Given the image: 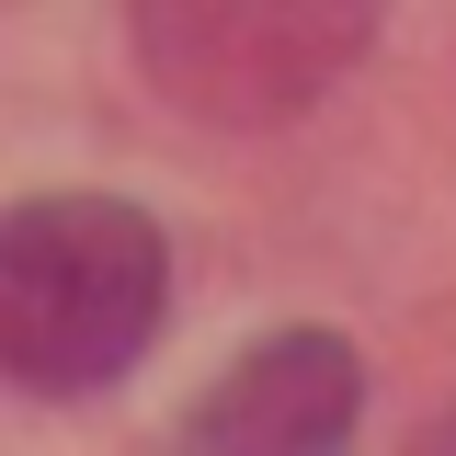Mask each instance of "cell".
Here are the masks:
<instances>
[{"label":"cell","instance_id":"3957f363","mask_svg":"<svg viewBox=\"0 0 456 456\" xmlns=\"http://www.w3.org/2000/svg\"><path fill=\"white\" fill-rule=\"evenodd\" d=\"M354 411H365V365H354V342L331 331H274L263 354H240L217 377V399L183 422V445H342L354 434Z\"/></svg>","mask_w":456,"mask_h":456},{"label":"cell","instance_id":"277c9868","mask_svg":"<svg viewBox=\"0 0 456 456\" xmlns=\"http://www.w3.org/2000/svg\"><path fill=\"white\" fill-rule=\"evenodd\" d=\"M445 445H456V422H445Z\"/></svg>","mask_w":456,"mask_h":456},{"label":"cell","instance_id":"6da1fadb","mask_svg":"<svg viewBox=\"0 0 456 456\" xmlns=\"http://www.w3.org/2000/svg\"><path fill=\"white\" fill-rule=\"evenodd\" d=\"M171 308V240L126 194L0 206V377L23 399L114 388Z\"/></svg>","mask_w":456,"mask_h":456},{"label":"cell","instance_id":"7a4b0ae2","mask_svg":"<svg viewBox=\"0 0 456 456\" xmlns=\"http://www.w3.org/2000/svg\"><path fill=\"white\" fill-rule=\"evenodd\" d=\"M388 0H126L149 92L194 126H285L377 46Z\"/></svg>","mask_w":456,"mask_h":456}]
</instances>
